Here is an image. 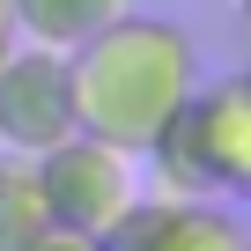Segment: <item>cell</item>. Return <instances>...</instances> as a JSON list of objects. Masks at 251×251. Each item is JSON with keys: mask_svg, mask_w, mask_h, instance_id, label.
Returning a JSON list of instances; mask_svg holds the SVG:
<instances>
[{"mask_svg": "<svg viewBox=\"0 0 251 251\" xmlns=\"http://www.w3.org/2000/svg\"><path fill=\"white\" fill-rule=\"evenodd\" d=\"M141 155H126L103 133H67L59 148L37 155V185H45V214L59 229L81 236H111L126 214L141 207Z\"/></svg>", "mask_w": 251, "mask_h": 251, "instance_id": "cell-3", "label": "cell"}, {"mask_svg": "<svg viewBox=\"0 0 251 251\" xmlns=\"http://www.w3.org/2000/svg\"><path fill=\"white\" fill-rule=\"evenodd\" d=\"M133 0H15V23H23V45H45V52H74L89 45L103 23H118Z\"/></svg>", "mask_w": 251, "mask_h": 251, "instance_id": "cell-6", "label": "cell"}, {"mask_svg": "<svg viewBox=\"0 0 251 251\" xmlns=\"http://www.w3.org/2000/svg\"><path fill=\"white\" fill-rule=\"evenodd\" d=\"M236 15H244V59H251V0H236Z\"/></svg>", "mask_w": 251, "mask_h": 251, "instance_id": "cell-10", "label": "cell"}, {"mask_svg": "<svg viewBox=\"0 0 251 251\" xmlns=\"http://www.w3.org/2000/svg\"><path fill=\"white\" fill-rule=\"evenodd\" d=\"M23 45V23H15V0H0V59Z\"/></svg>", "mask_w": 251, "mask_h": 251, "instance_id": "cell-9", "label": "cell"}, {"mask_svg": "<svg viewBox=\"0 0 251 251\" xmlns=\"http://www.w3.org/2000/svg\"><path fill=\"white\" fill-rule=\"evenodd\" d=\"M37 229H52L37 163H30V155H0V251H23Z\"/></svg>", "mask_w": 251, "mask_h": 251, "instance_id": "cell-7", "label": "cell"}, {"mask_svg": "<svg viewBox=\"0 0 251 251\" xmlns=\"http://www.w3.org/2000/svg\"><path fill=\"white\" fill-rule=\"evenodd\" d=\"M0 155H8V148H0Z\"/></svg>", "mask_w": 251, "mask_h": 251, "instance_id": "cell-11", "label": "cell"}, {"mask_svg": "<svg viewBox=\"0 0 251 251\" xmlns=\"http://www.w3.org/2000/svg\"><path fill=\"white\" fill-rule=\"evenodd\" d=\"M103 251H251V229L214 200H163V192L148 200L141 192V207L103 236Z\"/></svg>", "mask_w": 251, "mask_h": 251, "instance_id": "cell-5", "label": "cell"}, {"mask_svg": "<svg viewBox=\"0 0 251 251\" xmlns=\"http://www.w3.org/2000/svg\"><path fill=\"white\" fill-rule=\"evenodd\" d=\"M23 251H103V236H81V229H59V222H52V229H37Z\"/></svg>", "mask_w": 251, "mask_h": 251, "instance_id": "cell-8", "label": "cell"}, {"mask_svg": "<svg viewBox=\"0 0 251 251\" xmlns=\"http://www.w3.org/2000/svg\"><path fill=\"white\" fill-rule=\"evenodd\" d=\"M148 163L163 177V200L251 192V67L200 81L192 103L148 141Z\"/></svg>", "mask_w": 251, "mask_h": 251, "instance_id": "cell-2", "label": "cell"}, {"mask_svg": "<svg viewBox=\"0 0 251 251\" xmlns=\"http://www.w3.org/2000/svg\"><path fill=\"white\" fill-rule=\"evenodd\" d=\"M67 133H81V111H74V67L67 52L45 45H15L0 59V148L8 155H45Z\"/></svg>", "mask_w": 251, "mask_h": 251, "instance_id": "cell-4", "label": "cell"}, {"mask_svg": "<svg viewBox=\"0 0 251 251\" xmlns=\"http://www.w3.org/2000/svg\"><path fill=\"white\" fill-rule=\"evenodd\" d=\"M67 67H74L81 133H103L126 155H148V141L200 89V45L170 15H133V8L103 23L89 45H74Z\"/></svg>", "mask_w": 251, "mask_h": 251, "instance_id": "cell-1", "label": "cell"}]
</instances>
